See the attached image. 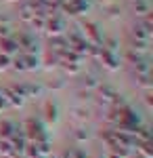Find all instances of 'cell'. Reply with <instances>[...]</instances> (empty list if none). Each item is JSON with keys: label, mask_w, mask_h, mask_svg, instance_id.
<instances>
[{"label": "cell", "mask_w": 153, "mask_h": 158, "mask_svg": "<svg viewBox=\"0 0 153 158\" xmlns=\"http://www.w3.org/2000/svg\"><path fill=\"white\" fill-rule=\"evenodd\" d=\"M55 118H57V108L46 103V120H55Z\"/></svg>", "instance_id": "cell-2"}, {"label": "cell", "mask_w": 153, "mask_h": 158, "mask_svg": "<svg viewBox=\"0 0 153 158\" xmlns=\"http://www.w3.org/2000/svg\"><path fill=\"white\" fill-rule=\"evenodd\" d=\"M0 47H2V55H6V57H11V55H15V53H19L17 42H15V40H11V38L0 40Z\"/></svg>", "instance_id": "cell-1"}, {"label": "cell", "mask_w": 153, "mask_h": 158, "mask_svg": "<svg viewBox=\"0 0 153 158\" xmlns=\"http://www.w3.org/2000/svg\"><path fill=\"white\" fill-rule=\"evenodd\" d=\"M109 158H120V156H118V154H111V156H109Z\"/></svg>", "instance_id": "cell-3"}]
</instances>
